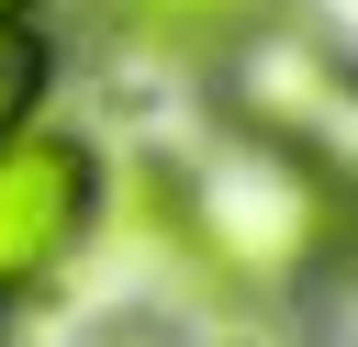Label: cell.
<instances>
[{"instance_id": "6da1fadb", "label": "cell", "mask_w": 358, "mask_h": 347, "mask_svg": "<svg viewBox=\"0 0 358 347\" xmlns=\"http://www.w3.org/2000/svg\"><path fill=\"white\" fill-rule=\"evenodd\" d=\"M168 213H179V257H190L201 291L280 302V291H313L347 257V201L291 146H268L246 123L168 168Z\"/></svg>"}, {"instance_id": "52a82bcc", "label": "cell", "mask_w": 358, "mask_h": 347, "mask_svg": "<svg viewBox=\"0 0 358 347\" xmlns=\"http://www.w3.org/2000/svg\"><path fill=\"white\" fill-rule=\"evenodd\" d=\"M0 22H34V0H0Z\"/></svg>"}, {"instance_id": "8992f818", "label": "cell", "mask_w": 358, "mask_h": 347, "mask_svg": "<svg viewBox=\"0 0 358 347\" xmlns=\"http://www.w3.org/2000/svg\"><path fill=\"white\" fill-rule=\"evenodd\" d=\"M101 347H179L168 325H123V336H101Z\"/></svg>"}, {"instance_id": "277c9868", "label": "cell", "mask_w": 358, "mask_h": 347, "mask_svg": "<svg viewBox=\"0 0 358 347\" xmlns=\"http://www.w3.org/2000/svg\"><path fill=\"white\" fill-rule=\"evenodd\" d=\"M90 11L145 56H235L268 22V0H90Z\"/></svg>"}, {"instance_id": "5b68a950", "label": "cell", "mask_w": 358, "mask_h": 347, "mask_svg": "<svg viewBox=\"0 0 358 347\" xmlns=\"http://www.w3.org/2000/svg\"><path fill=\"white\" fill-rule=\"evenodd\" d=\"M45 78H56L45 34H34V22H0V134H22V123L45 112Z\"/></svg>"}, {"instance_id": "7a4b0ae2", "label": "cell", "mask_w": 358, "mask_h": 347, "mask_svg": "<svg viewBox=\"0 0 358 347\" xmlns=\"http://www.w3.org/2000/svg\"><path fill=\"white\" fill-rule=\"evenodd\" d=\"M224 78H235V123L268 134V146H291V157L358 213V67H347L324 34H302V22H257V34L224 56Z\"/></svg>"}, {"instance_id": "3957f363", "label": "cell", "mask_w": 358, "mask_h": 347, "mask_svg": "<svg viewBox=\"0 0 358 347\" xmlns=\"http://www.w3.org/2000/svg\"><path fill=\"white\" fill-rule=\"evenodd\" d=\"M101 224V146L67 134V123H22L0 134V313L34 302Z\"/></svg>"}]
</instances>
